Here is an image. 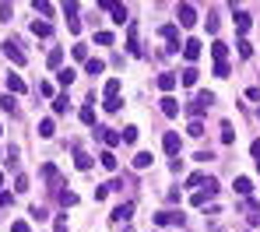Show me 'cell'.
Instances as JSON below:
<instances>
[{"mask_svg":"<svg viewBox=\"0 0 260 232\" xmlns=\"http://www.w3.org/2000/svg\"><path fill=\"white\" fill-rule=\"evenodd\" d=\"M211 106H215V92H197V95L190 99V106H187V113L193 116V120H201V113H208Z\"/></svg>","mask_w":260,"mask_h":232,"instance_id":"obj_1","label":"cell"},{"mask_svg":"<svg viewBox=\"0 0 260 232\" xmlns=\"http://www.w3.org/2000/svg\"><path fill=\"white\" fill-rule=\"evenodd\" d=\"M4 56H7L11 64H18V67L28 64V56H25V50H21V42H18V39H7V42H4Z\"/></svg>","mask_w":260,"mask_h":232,"instance_id":"obj_2","label":"cell"},{"mask_svg":"<svg viewBox=\"0 0 260 232\" xmlns=\"http://www.w3.org/2000/svg\"><path fill=\"white\" fill-rule=\"evenodd\" d=\"M215 194H218V183H215V180H208V183L201 186V190H197V194L190 197V204H193V208H204V204H208V200L215 197Z\"/></svg>","mask_w":260,"mask_h":232,"instance_id":"obj_3","label":"cell"},{"mask_svg":"<svg viewBox=\"0 0 260 232\" xmlns=\"http://www.w3.org/2000/svg\"><path fill=\"white\" fill-rule=\"evenodd\" d=\"M99 7H102V11H109L116 25H127V21H130V14H127L123 4H113V0H99Z\"/></svg>","mask_w":260,"mask_h":232,"instance_id":"obj_4","label":"cell"},{"mask_svg":"<svg viewBox=\"0 0 260 232\" xmlns=\"http://www.w3.org/2000/svg\"><path fill=\"white\" fill-rule=\"evenodd\" d=\"M99 137L105 141V148H116V144H123V130H113V127H99Z\"/></svg>","mask_w":260,"mask_h":232,"instance_id":"obj_5","label":"cell"},{"mask_svg":"<svg viewBox=\"0 0 260 232\" xmlns=\"http://www.w3.org/2000/svg\"><path fill=\"white\" fill-rule=\"evenodd\" d=\"M179 25H183V28H193V25H197V11H193V4H179Z\"/></svg>","mask_w":260,"mask_h":232,"instance_id":"obj_6","label":"cell"},{"mask_svg":"<svg viewBox=\"0 0 260 232\" xmlns=\"http://www.w3.org/2000/svg\"><path fill=\"white\" fill-rule=\"evenodd\" d=\"M130 215H134V204L127 200V204H120V208H113V215H109V222L113 225H120V222H130Z\"/></svg>","mask_w":260,"mask_h":232,"instance_id":"obj_7","label":"cell"},{"mask_svg":"<svg viewBox=\"0 0 260 232\" xmlns=\"http://www.w3.org/2000/svg\"><path fill=\"white\" fill-rule=\"evenodd\" d=\"M183 56L193 64V60H201V39H187L183 42Z\"/></svg>","mask_w":260,"mask_h":232,"instance_id":"obj_8","label":"cell"},{"mask_svg":"<svg viewBox=\"0 0 260 232\" xmlns=\"http://www.w3.org/2000/svg\"><path fill=\"white\" fill-rule=\"evenodd\" d=\"M42 180H50V183H53L50 190H53V194H60V186H64V183H60V172H56V166H42Z\"/></svg>","mask_w":260,"mask_h":232,"instance_id":"obj_9","label":"cell"},{"mask_svg":"<svg viewBox=\"0 0 260 232\" xmlns=\"http://www.w3.org/2000/svg\"><path fill=\"white\" fill-rule=\"evenodd\" d=\"M211 56H215V64H228V46H225L222 39L211 42Z\"/></svg>","mask_w":260,"mask_h":232,"instance_id":"obj_10","label":"cell"},{"mask_svg":"<svg viewBox=\"0 0 260 232\" xmlns=\"http://www.w3.org/2000/svg\"><path fill=\"white\" fill-rule=\"evenodd\" d=\"M176 81H179V78L173 74V70H162V74H158V88H162L165 95H169V92L176 88Z\"/></svg>","mask_w":260,"mask_h":232,"instance_id":"obj_11","label":"cell"},{"mask_svg":"<svg viewBox=\"0 0 260 232\" xmlns=\"http://www.w3.org/2000/svg\"><path fill=\"white\" fill-rule=\"evenodd\" d=\"M162 148L169 151V155H179V134H176V130H169V134L162 137Z\"/></svg>","mask_w":260,"mask_h":232,"instance_id":"obj_12","label":"cell"},{"mask_svg":"<svg viewBox=\"0 0 260 232\" xmlns=\"http://www.w3.org/2000/svg\"><path fill=\"white\" fill-rule=\"evenodd\" d=\"M155 222L158 225H183V215H176V211H158Z\"/></svg>","mask_w":260,"mask_h":232,"instance_id":"obj_13","label":"cell"},{"mask_svg":"<svg viewBox=\"0 0 260 232\" xmlns=\"http://www.w3.org/2000/svg\"><path fill=\"white\" fill-rule=\"evenodd\" d=\"M127 53H130V56H141V53H144L141 42H137V28H134V25H130V32H127Z\"/></svg>","mask_w":260,"mask_h":232,"instance_id":"obj_14","label":"cell"},{"mask_svg":"<svg viewBox=\"0 0 260 232\" xmlns=\"http://www.w3.org/2000/svg\"><path fill=\"white\" fill-rule=\"evenodd\" d=\"M250 21H253V18H250L246 11H236V32H239V35L250 32Z\"/></svg>","mask_w":260,"mask_h":232,"instance_id":"obj_15","label":"cell"},{"mask_svg":"<svg viewBox=\"0 0 260 232\" xmlns=\"http://www.w3.org/2000/svg\"><path fill=\"white\" fill-rule=\"evenodd\" d=\"M74 78H78V70H74V67H60V70H56V81L64 84V88H70Z\"/></svg>","mask_w":260,"mask_h":232,"instance_id":"obj_16","label":"cell"},{"mask_svg":"<svg viewBox=\"0 0 260 232\" xmlns=\"http://www.w3.org/2000/svg\"><path fill=\"white\" fill-rule=\"evenodd\" d=\"M46 64H50V70H60V64H64V50L53 46V50H50V56H46Z\"/></svg>","mask_w":260,"mask_h":232,"instance_id":"obj_17","label":"cell"},{"mask_svg":"<svg viewBox=\"0 0 260 232\" xmlns=\"http://www.w3.org/2000/svg\"><path fill=\"white\" fill-rule=\"evenodd\" d=\"M158 35H162L165 42H179V28L169 21V25H162V28H158Z\"/></svg>","mask_w":260,"mask_h":232,"instance_id":"obj_18","label":"cell"},{"mask_svg":"<svg viewBox=\"0 0 260 232\" xmlns=\"http://www.w3.org/2000/svg\"><path fill=\"white\" fill-rule=\"evenodd\" d=\"M25 92V81L18 74H7V95H21Z\"/></svg>","mask_w":260,"mask_h":232,"instance_id":"obj_19","label":"cell"},{"mask_svg":"<svg viewBox=\"0 0 260 232\" xmlns=\"http://www.w3.org/2000/svg\"><path fill=\"white\" fill-rule=\"evenodd\" d=\"M162 113L169 116V120H173V116H179V102H176L173 95H165V99H162Z\"/></svg>","mask_w":260,"mask_h":232,"instance_id":"obj_20","label":"cell"},{"mask_svg":"<svg viewBox=\"0 0 260 232\" xmlns=\"http://www.w3.org/2000/svg\"><path fill=\"white\" fill-rule=\"evenodd\" d=\"M99 162H102V169H109V172H116V166H120V162H116V155H113L109 148H105V151L99 155Z\"/></svg>","mask_w":260,"mask_h":232,"instance_id":"obj_21","label":"cell"},{"mask_svg":"<svg viewBox=\"0 0 260 232\" xmlns=\"http://www.w3.org/2000/svg\"><path fill=\"white\" fill-rule=\"evenodd\" d=\"M236 194H243V197L253 194V180H250V176H239V180H236Z\"/></svg>","mask_w":260,"mask_h":232,"instance_id":"obj_22","label":"cell"},{"mask_svg":"<svg viewBox=\"0 0 260 232\" xmlns=\"http://www.w3.org/2000/svg\"><path fill=\"white\" fill-rule=\"evenodd\" d=\"M32 35H42V39L53 35V25L50 21H32Z\"/></svg>","mask_w":260,"mask_h":232,"instance_id":"obj_23","label":"cell"},{"mask_svg":"<svg viewBox=\"0 0 260 232\" xmlns=\"http://www.w3.org/2000/svg\"><path fill=\"white\" fill-rule=\"evenodd\" d=\"M102 92H105V99H120V78H109Z\"/></svg>","mask_w":260,"mask_h":232,"instance_id":"obj_24","label":"cell"},{"mask_svg":"<svg viewBox=\"0 0 260 232\" xmlns=\"http://www.w3.org/2000/svg\"><path fill=\"white\" fill-rule=\"evenodd\" d=\"M74 166H78L81 172H88V169H91V155H85V151H74Z\"/></svg>","mask_w":260,"mask_h":232,"instance_id":"obj_25","label":"cell"},{"mask_svg":"<svg viewBox=\"0 0 260 232\" xmlns=\"http://www.w3.org/2000/svg\"><path fill=\"white\" fill-rule=\"evenodd\" d=\"M236 50H239L243 60H250V56H253V42H250V39H239V42H236Z\"/></svg>","mask_w":260,"mask_h":232,"instance_id":"obj_26","label":"cell"},{"mask_svg":"<svg viewBox=\"0 0 260 232\" xmlns=\"http://www.w3.org/2000/svg\"><path fill=\"white\" fill-rule=\"evenodd\" d=\"M197 78H201V70H197V67H187V70H183V84H187V88H193Z\"/></svg>","mask_w":260,"mask_h":232,"instance_id":"obj_27","label":"cell"},{"mask_svg":"<svg viewBox=\"0 0 260 232\" xmlns=\"http://www.w3.org/2000/svg\"><path fill=\"white\" fill-rule=\"evenodd\" d=\"M35 14H42V18H53V4H50V0H35Z\"/></svg>","mask_w":260,"mask_h":232,"instance_id":"obj_28","label":"cell"},{"mask_svg":"<svg viewBox=\"0 0 260 232\" xmlns=\"http://www.w3.org/2000/svg\"><path fill=\"white\" fill-rule=\"evenodd\" d=\"M56 134V123L53 120H39V137H53Z\"/></svg>","mask_w":260,"mask_h":232,"instance_id":"obj_29","label":"cell"},{"mask_svg":"<svg viewBox=\"0 0 260 232\" xmlns=\"http://www.w3.org/2000/svg\"><path fill=\"white\" fill-rule=\"evenodd\" d=\"M151 166V151H137L134 155V169H148Z\"/></svg>","mask_w":260,"mask_h":232,"instance_id":"obj_30","label":"cell"},{"mask_svg":"<svg viewBox=\"0 0 260 232\" xmlns=\"http://www.w3.org/2000/svg\"><path fill=\"white\" fill-rule=\"evenodd\" d=\"M85 70H88V74H102V70H105V64L99 60V56H91V60L85 64Z\"/></svg>","mask_w":260,"mask_h":232,"instance_id":"obj_31","label":"cell"},{"mask_svg":"<svg viewBox=\"0 0 260 232\" xmlns=\"http://www.w3.org/2000/svg\"><path fill=\"white\" fill-rule=\"evenodd\" d=\"M232 141H236V130H232V123L225 120L222 123V144H232Z\"/></svg>","mask_w":260,"mask_h":232,"instance_id":"obj_32","label":"cell"},{"mask_svg":"<svg viewBox=\"0 0 260 232\" xmlns=\"http://www.w3.org/2000/svg\"><path fill=\"white\" fill-rule=\"evenodd\" d=\"M53 113H56V116L67 113V95H56V99H53Z\"/></svg>","mask_w":260,"mask_h":232,"instance_id":"obj_33","label":"cell"},{"mask_svg":"<svg viewBox=\"0 0 260 232\" xmlns=\"http://www.w3.org/2000/svg\"><path fill=\"white\" fill-rule=\"evenodd\" d=\"M60 204H64V208L78 204V194H74V190H64V194H60Z\"/></svg>","mask_w":260,"mask_h":232,"instance_id":"obj_34","label":"cell"},{"mask_svg":"<svg viewBox=\"0 0 260 232\" xmlns=\"http://www.w3.org/2000/svg\"><path fill=\"white\" fill-rule=\"evenodd\" d=\"M187 134H190V137H201V134H204V123H201V120H190Z\"/></svg>","mask_w":260,"mask_h":232,"instance_id":"obj_35","label":"cell"},{"mask_svg":"<svg viewBox=\"0 0 260 232\" xmlns=\"http://www.w3.org/2000/svg\"><path fill=\"white\" fill-rule=\"evenodd\" d=\"M81 123H95V109H91V106H81Z\"/></svg>","mask_w":260,"mask_h":232,"instance_id":"obj_36","label":"cell"},{"mask_svg":"<svg viewBox=\"0 0 260 232\" xmlns=\"http://www.w3.org/2000/svg\"><path fill=\"white\" fill-rule=\"evenodd\" d=\"M208 180H204V172H190L187 176V186H204Z\"/></svg>","mask_w":260,"mask_h":232,"instance_id":"obj_37","label":"cell"},{"mask_svg":"<svg viewBox=\"0 0 260 232\" xmlns=\"http://www.w3.org/2000/svg\"><path fill=\"white\" fill-rule=\"evenodd\" d=\"M95 42L99 46H113V32H95Z\"/></svg>","mask_w":260,"mask_h":232,"instance_id":"obj_38","label":"cell"},{"mask_svg":"<svg viewBox=\"0 0 260 232\" xmlns=\"http://www.w3.org/2000/svg\"><path fill=\"white\" fill-rule=\"evenodd\" d=\"M28 215H32V218H35V222H46V218H50V211H46V208H39V204H35L32 211H28Z\"/></svg>","mask_w":260,"mask_h":232,"instance_id":"obj_39","label":"cell"},{"mask_svg":"<svg viewBox=\"0 0 260 232\" xmlns=\"http://www.w3.org/2000/svg\"><path fill=\"white\" fill-rule=\"evenodd\" d=\"M137 141V127H123V144H134Z\"/></svg>","mask_w":260,"mask_h":232,"instance_id":"obj_40","label":"cell"},{"mask_svg":"<svg viewBox=\"0 0 260 232\" xmlns=\"http://www.w3.org/2000/svg\"><path fill=\"white\" fill-rule=\"evenodd\" d=\"M0 109H4V113H14V95H4V99H0Z\"/></svg>","mask_w":260,"mask_h":232,"instance_id":"obj_41","label":"cell"},{"mask_svg":"<svg viewBox=\"0 0 260 232\" xmlns=\"http://www.w3.org/2000/svg\"><path fill=\"white\" fill-rule=\"evenodd\" d=\"M14 190H18V194H28V176H18V180H14Z\"/></svg>","mask_w":260,"mask_h":232,"instance_id":"obj_42","label":"cell"},{"mask_svg":"<svg viewBox=\"0 0 260 232\" xmlns=\"http://www.w3.org/2000/svg\"><path fill=\"white\" fill-rule=\"evenodd\" d=\"M0 18L11 21V18H14V7H11V4H0Z\"/></svg>","mask_w":260,"mask_h":232,"instance_id":"obj_43","label":"cell"},{"mask_svg":"<svg viewBox=\"0 0 260 232\" xmlns=\"http://www.w3.org/2000/svg\"><path fill=\"white\" fill-rule=\"evenodd\" d=\"M74 56H78V60H85V64L91 60V56H88V46H74Z\"/></svg>","mask_w":260,"mask_h":232,"instance_id":"obj_44","label":"cell"},{"mask_svg":"<svg viewBox=\"0 0 260 232\" xmlns=\"http://www.w3.org/2000/svg\"><path fill=\"white\" fill-rule=\"evenodd\" d=\"M120 106H123V99H105V109H109V113H116Z\"/></svg>","mask_w":260,"mask_h":232,"instance_id":"obj_45","label":"cell"},{"mask_svg":"<svg viewBox=\"0 0 260 232\" xmlns=\"http://www.w3.org/2000/svg\"><path fill=\"white\" fill-rule=\"evenodd\" d=\"M53 232H67V218H64V215H60V218L53 222Z\"/></svg>","mask_w":260,"mask_h":232,"instance_id":"obj_46","label":"cell"},{"mask_svg":"<svg viewBox=\"0 0 260 232\" xmlns=\"http://www.w3.org/2000/svg\"><path fill=\"white\" fill-rule=\"evenodd\" d=\"M215 78H228V64H215Z\"/></svg>","mask_w":260,"mask_h":232,"instance_id":"obj_47","label":"cell"},{"mask_svg":"<svg viewBox=\"0 0 260 232\" xmlns=\"http://www.w3.org/2000/svg\"><path fill=\"white\" fill-rule=\"evenodd\" d=\"M11 200H14V197H11L7 190H0V208H11Z\"/></svg>","mask_w":260,"mask_h":232,"instance_id":"obj_48","label":"cell"},{"mask_svg":"<svg viewBox=\"0 0 260 232\" xmlns=\"http://www.w3.org/2000/svg\"><path fill=\"white\" fill-rule=\"evenodd\" d=\"M11 232H32V229H28V222H14V225H11Z\"/></svg>","mask_w":260,"mask_h":232,"instance_id":"obj_49","label":"cell"},{"mask_svg":"<svg viewBox=\"0 0 260 232\" xmlns=\"http://www.w3.org/2000/svg\"><path fill=\"white\" fill-rule=\"evenodd\" d=\"M250 151H253V158H260V137H257V141L250 144Z\"/></svg>","mask_w":260,"mask_h":232,"instance_id":"obj_50","label":"cell"},{"mask_svg":"<svg viewBox=\"0 0 260 232\" xmlns=\"http://www.w3.org/2000/svg\"><path fill=\"white\" fill-rule=\"evenodd\" d=\"M0 186H4V172H0Z\"/></svg>","mask_w":260,"mask_h":232,"instance_id":"obj_51","label":"cell"},{"mask_svg":"<svg viewBox=\"0 0 260 232\" xmlns=\"http://www.w3.org/2000/svg\"><path fill=\"white\" fill-rule=\"evenodd\" d=\"M257 172H260V158H257Z\"/></svg>","mask_w":260,"mask_h":232,"instance_id":"obj_52","label":"cell"}]
</instances>
